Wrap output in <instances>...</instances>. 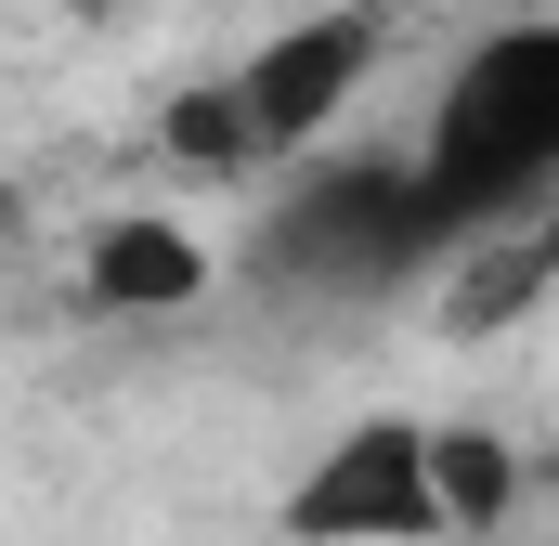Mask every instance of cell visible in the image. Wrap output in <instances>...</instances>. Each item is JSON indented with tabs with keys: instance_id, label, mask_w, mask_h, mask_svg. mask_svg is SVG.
<instances>
[{
	"instance_id": "3",
	"label": "cell",
	"mask_w": 559,
	"mask_h": 546,
	"mask_svg": "<svg viewBox=\"0 0 559 546\" xmlns=\"http://www.w3.org/2000/svg\"><path fill=\"white\" fill-rule=\"evenodd\" d=\"M286 546H468L455 495H442V429L429 416H352L286 482Z\"/></svg>"
},
{
	"instance_id": "4",
	"label": "cell",
	"mask_w": 559,
	"mask_h": 546,
	"mask_svg": "<svg viewBox=\"0 0 559 546\" xmlns=\"http://www.w3.org/2000/svg\"><path fill=\"white\" fill-rule=\"evenodd\" d=\"M378 52H391V13H378V0H325V13L274 26V39L222 79V92H235V131H248V169L312 156V143L338 131V105L378 79Z\"/></svg>"
},
{
	"instance_id": "1",
	"label": "cell",
	"mask_w": 559,
	"mask_h": 546,
	"mask_svg": "<svg viewBox=\"0 0 559 546\" xmlns=\"http://www.w3.org/2000/svg\"><path fill=\"white\" fill-rule=\"evenodd\" d=\"M417 195L442 261L559 209V13H508L455 52V79L429 92V131H417Z\"/></svg>"
},
{
	"instance_id": "6",
	"label": "cell",
	"mask_w": 559,
	"mask_h": 546,
	"mask_svg": "<svg viewBox=\"0 0 559 546\" xmlns=\"http://www.w3.org/2000/svg\"><path fill=\"white\" fill-rule=\"evenodd\" d=\"M442 495H455V534H495L521 508V455L495 429H442Z\"/></svg>"
},
{
	"instance_id": "2",
	"label": "cell",
	"mask_w": 559,
	"mask_h": 546,
	"mask_svg": "<svg viewBox=\"0 0 559 546\" xmlns=\"http://www.w3.org/2000/svg\"><path fill=\"white\" fill-rule=\"evenodd\" d=\"M261 273L274 286H325V299H378L404 273H442L417 156H312L261 222Z\"/></svg>"
},
{
	"instance_id": "5",
	"label": "cell",
	"mask_w": 559,
	"mask_h": 546,
	"mask_svg": "<svg viewBox=\"0 0 559 546\" xmlns=\"http://www.w3.org/2000/svg\"><path fill=\"white\" fill-rule=\"evenodd\" d=\"M209 286V248L182 235V222H105L92 235V299L105 312H169V299H195Z\"/></svg>"
},
{
	"instance_id": "7",
	"label": "cell",
	"mask_w": 559,
	"mask_h": 546,
	"mask_svg": "<svg viewBox=\"0 0 559 546\" xmlns=\"http://www.w3.org/2000/svg\"><path fill=\"white\" fill-rule=\"evenodd\" d=\"M547 482H559V442H547Z\"/></svg>"
}]
</instances>
